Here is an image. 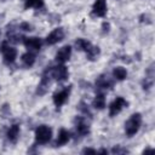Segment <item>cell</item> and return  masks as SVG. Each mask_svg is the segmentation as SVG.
<instances>
[{
  "instance_id": "1",
  "label": "cell",
  "mask_w": 155,
  "mask_h": 155,
  "mask_svg": "<svg viewBox=\"0 0 155 155\" xmlns=\"http://www.w3.org/2000/svg\"><path fill=\"white\" fill-rule=\"evenodd\" d=\"M140 125H142V115L139 113H134L131 115V117L126 121L125 124V132L128 137H132L134 136L139 128H140Z\"/></svg>"
},
{
  "instance_id": "2",
  "label": "cell",
  "mask_w": 155,
  "mask_h": 155,
  "mask_svg": "<svg viewBox=\"0 0 155 155\" xmlns=\"http://www.w3.org/2000/svg\"><path fill=\"white\" fill-rule=\"evenodd\" d=\"M52 130L47 125H41L35 130V140L39 144H45L51 139Z\"/></svg>"
},
{
  "instance_id": "3",
  "label": "cell",
  "mask_w": 155,
  "mask_h": 155,
  "mask_svg": "<svg viewBox=\"0 0 155 155\" xmlns=\"http://www.w3.org/2000/svg\"><path fill=\"white\" fill-rule=\"evenodd\" d=\"M1 51H2V56H4V62L6 64H12L16 61L17 50L15 47H11V46L6 45V42H4L1 45Z\"/></svg>"
},
{
  "instance_id": "4",
  "label": "cell",
  "mask_w": 155,
  "mask_h": 155,
  "mask_svg": "<svg viewBox=\"0 0 155 155\" xmlns=\"http://www.w3.org/2000/svg\"><path fill=\"white\" fill-rule=\"evenodd\" d=\"M125 107H127V102L122 98V97H117L115 98L110 105H109V115L110 116H115L116 114H119Z\"/></svg>"
},
{
  "instance_id": "5",
  "label": "cell",
  "mask_w": 155,
  "mask_h": 155,
  "mask_svg": "<svg viewBox=\"0 0 155 155\" xmlns=\"http://www.w3.org/2000/svg\"><path fill=\"white\" fill-rule=\"evenodd\" d=\"M50 71H51V75H52L57 81H64V80L68 79V69H67L65 65H63V64H59V65L53 67Z\"/></svg>"
},
{
  "instance_id": "6",
  "label": "cell",
  "mask_w": 155,
  "mask_h": 155,
  "mask_svg": "<svg viewBox=\"0 0 155 155\" xmlns=\"http://www.w3.org/2000/svg\"><path fill=\"white\" fill-rule=\"evenodd\" d=\"M64 38V30L62 28H57L54 30H52L47 38H46V44L47 45H54L57 42H59L62 39Z\"/></svg>"
},
{
  "instance_id": "7",
  "label": "cell",
  "mask_w": 155,
  "mask_h": 155,
  "mask_svg": "<svg viewBox=\"0 0 155 155\" xmlns=\"http://www.w3.org/2000/svg\"><path fill=\"white\" fill-rule=\"evenodd\" d=\"M70 56H71V47L67 45V46H63L58 50V52L56 53V61L59 64H63L67 61H69Z\"/></svg>"
},
{
  "instance_id": "8",
  "label": "cell",
  "mask_w": 155,
  "mask_h": 155,
  "mask_svg": "<svg viewBox=\"0 0 155 155\" xmlns=\"http://www.w3.org/2000/svg\"><path fill=\"white\" fill-rule=\"evenodd\" d=\"M69 92H70L69 88H64V90L58 91V92H56V93L53 94V103H54V105H56L57 108L62 107V105L67 102V99H68V97H69Z\"/></svg>"
},
{
  "instance_id": "9",
  "label": "cell",
  "mask_w": 155,
  "mask_h": 155,
  "mask_svg": "<svg viewBox=\"0 0 155 155\" xmlns=\"http://www.w3.org/2000/svg\"><path fill=\"white\" fill-rule=\"evenodd\" d=\"M24 46L30 51H39L41 47V40L36 36L31 38H24Z\"/></svg>"
},
{
  "instance_id": "10",
  "label": "cell",
  "mask_w": 155,
  "mask_h": 155,
  "mask_svg": "<svg viewBox=\"0 0 155 155\" xmlns=\"http://www.w3.org/2000/svg\"><path fill=\"white\" fill-rule=\"evenodd\" d=\"M93 13L98 17H103L107 13V2L105 0H96L93 6H92Z\"/></svg>"
},
{
  "instance_id": "11",
  "label": "cell",
  "mask_w": 155,
  "mask_h": 155,
  "mask_svg": "<svg viewBox=\"0 0 155 155\" xmlns=\"http://www.w3.org/2000/svg\"><path fill=\"white\" fill-rule=\"evenodd\" d=\"M69 140H70V133H69V131L62 128L59 131V133H58L57 139H56V147H62V145L67 144Z\"/></svg>"
},
{
  "instance_id": "12",
  "label": "cell",
  "mask_w": 155,
  "mask_h": 155,
  "mask_svg": "<svg viewBox=\"0 0 155 155\" xmlns=\"http://www.w3.org/2000/svg\"><path fill=\"white\" fill-rule=\"evenodd\" d=\"M7 139L10 140V142H12V143H16L17 142V139H18V137H19V125H17V124H15V125H12L8 130H7Z\"/></svg>"
},
{
  "instance_id": "13",
  "label": "cell",
  "mask_w": 155,
  "mask_h": 155,
  "mask_svg": "<svg viewBox=\"0 0 155 155\" xmlns=\"http://www.w3.org/2000/svg\"><path fill=\"white\" fill-rule=\"evenodd\" d=\"M76 131L81 134V136H86L88 132H90V128H88V125L85 122L84 119L79 117L76 119Z\"/></svg>"
},
{
  "instance_id": "14",
  "label": "cell",
  "mask_w": 155,
  "mask_h": 155,
  "mask_svg": "<svg viewBox=\"0 0 155 155\" xmlns=\"http://www.w3.org/2000/svg\"><path fill=\"white\" fill-rule=\"evenodd\" d=\"M75 46H76L78 50H80V51H85V52H87V51L92 47L91 42L87 41V40H85V39H78V40L75 41Z\"/></svg>"
},
{
  "instance_id": "15",
  "label": "cell",
  "mask_w": 155,
  "mask_h": 155,
  "mask_svg": "<svg viewBox=\"0 0 155 155\" xmlns=\"http://www.w3.org/2000/svg\"><path fill=\"white\" fill-rule=\"evenodd\" d=\"M113 76L116 80H125L127 76V71L124 67H115L113 70Z\"/></svg>"
},
{
  "instance_id": "16",
  "label": "cell",
  "mask_w": 155,
  "mask_h": 155,
  "mask_svg": "<svg viewBox=\"0 0 155 155\" xmlns=\"http://www.w3.org/2000/svg\"><path fill=\"white\" fill-rule=\"evenodd\" d=\"M92 104H93V107H94L96 109H98V110L103 109V108L105 107V97H104V94H102V93L97 94V96L94 97Z\"/></svg>"
},
{
  "instance_id": "17",
  "label": "cell",
  "mask_w": 155,
  "mask_h": 155,
  "mask_svg": "<svg viewBox=\"0 0 155 155\" xmlns=\"http://www.w3.org/2000/svg\"><path fill=\"white\" fill-rule=\"evenodd\" d=\"M48 84H50L48 76L47 75H44L42 79H41V81H40V84H39V86H38V93L39 94H44L46 92L47 87H48Z\"/></svg>"
},
{
  "instance_id": "18",
  "label": "cell",
  "mask_w": 155,
  "mask_h": 155,
  "mask_svg": "<svg viewBox=\"0 0 155 155\" xmlns=\"http://www.w3.org/2000/svg\"><path fill=\"white\" fill-rule=\"evenodd\" d=\"M22 62L25 67H31L34 63H35V56L31 53V52H27L22 56Z\"/></svg>"
},
{
  "instance_id": "19",
  "label": "cell",
  "mask_w": 155,
  "mask_h": 155,
  "mask_svg": "<svg viewBox=\"0 0 155 155\" xmlns=\"http://www.w3.org/2000/svg\"><path fill=\"white\" fill-rule=\"evenodd\" d=\"M44 6V1L42 0H24V7L29 8V7H35V8H40Z\"/></svg>"
},
{
  "instance_id": "20",
  "label": "cell",
  "mask_w": 155,
  "mask_h": 155,
  "mask_svg": "<svg viewBox=\"0 0 155 155\" xmlns=\"http://www.w3.org/2000/svg\"><path fill=\"white\" fill-rule=\"evenodd\" d=\"M97 86L101 88H110L113 86V82L109 79H105L104 76H101L97 81Z\"/></svg>"
},
{
  "instance_id": "21",
  "label": "cell",
  "mask_w": 155,
  "mask_h": 155,
  "mask_svg": "<svg viewBox=\"0 0 155 155\" xmlns=\"http://www.w3.org/2000/svg\"><path fill=\"white\" fill-rule=\"evenodd\" d=\"M87 57H88V59H94L97 56H98V53H99V48L98 47H96V46H92L87 52Z\"/></svg>"
},
{
  "instance_id": "22",
  "label": "cell",
  "mask_w": 155,
  "mask_h": 155,
  "mask_svg": "<svg viewBox=\"0 0 155 155\" xmlns=\"http://www.w3.org/2000/svg\"><path fill=\"white\" fill-rule=\"evenodd\" d=\"M19 28L23 29V30H31V25H30L29 23H22V24L19 25Z\"/></svg>"
},
{
  "instance_id": "23",
  "label": "cell",
  "mask_w": 155,
  "mask_h": 155,
  "mask_svg": "<svg viewBox=\"0 0 155 155\" xmlns=\"http://www.w3.org/2000/svg\"><path fill=\"white\" fill-rule=\"evenodd\" d=\"M82 154H97V150L91 149V148H85L82 150Z\"/></svg>"
},
{
  "instance_id": "24",
  "label": "cell",
  "mask_w": 155,
  "mask_h": 155,
  "mask_svg": "<svg viewBox=\"0 0 155 155\" xmlns=\"http://www.w3.org/2000/svg\"><path fill=\"white\" fill-rule=\"evenodd\" d=\"M111 151H113L114 154H115V153H116V154H119V153H127V150H125V149H120V148H116V147H115Z\"/></svg>"
},
{
  "instance_id": "25",
  "label": "cell",
  "mask_w": 155,
  "mask_h": 155,
  "mask_svg": "<svg viewBox=\"0 0 155 155\" xmlns=\"http://www.w3.org/2000/svg\"><path fill=\"white\" fill-rule=\"evenodd\" d=\"M103 30L104 31H108L109 30V23H107V22L103 23Z\"/></svg>"
},
{
  "instance_id": "26",
  "label": "cell",
  "mask_w": 155,
  "mask_h": 155,
  "mask_svg": "<svg viewBox=\"0 0 155 155\" xmlns=\"http://www.w3.org/2000/svg\"><path fill=\"white\" fill-rule=\"evenodd\" d=\"M2 1H4V0H2Z\"/></svg>"
}]
</instances>
